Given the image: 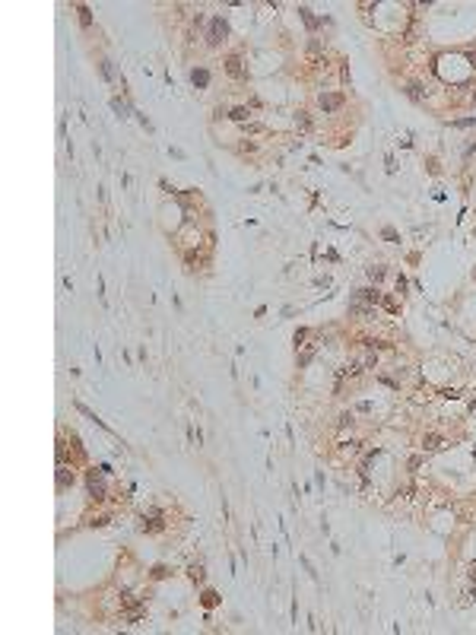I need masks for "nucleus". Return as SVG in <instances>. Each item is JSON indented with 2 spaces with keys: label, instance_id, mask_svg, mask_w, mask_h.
<instances>
[{
  "label": "nucleus",
  "instance_id": "1",
  "mask_svg": "<svg viewBox=\"0 0 476 635\" xmlns=\"http://www.w3.org/2000/svg\"><path fill=\"white\" fill-rule=\"evenodd\" d=\"M226 32H229V26H226V19H219V16H216V19H213V23H210V42H213V45H216V42H219V38H226Z\"/></svg>",
  "mask_w": 476,
  "mask_h": 635
},
{
  "label": "nucleus",
  "instance_id": "2",
  "mask_svg": "<svg viewBox=\"0 0 476 635\" xmlns=\"http://www.w3.org/2000/svg\"><path fill=\"white\" fill-rule=\"evenodd\" d=\"M89 496H92L96 502H102V499H105V483L96 477V470L89 473Z\"/></svg>",
  "mask_w": 476,
  "mask_h": 635
},
{
  "label": "nucleus",
  "instance_id": "3",
  "mask_svg": "<svg viewBox=\"0 0 476 635\" xmlns=\"http://www.w3.org/2000/svg\"><path fill=\"white\" fill-rule=\"evenodd\" d=\"M340 105H343V96H337V93H324L321 96V108H324V112H337Z\"/></svg>",
  "mask_w": 476,
  "mask_h": 635
},
{
  "label": "nucleus",
  "instance_id": "4",
  "mask_svg": "<svg viewBox=\"0 0 476 635\" xmlns=\"http://www.w3.org/2000/svg\"><path fill=\"white\" fill-rule=\"evenodd\" d=\"M73 486V473L67 470V464H57V489H67Z\"/></svg>",
  "mask_w": 476,
  "mask_h": 635
},
{
  "label": "nucleus",
  "instance_id": "5",
  "mask_svg": "<svg viewBox=\"0 0 476 635\" xmlns=\"http://www.w3.org/2000/svg\"><path fill=\"white\" fill-rule=\"evenodd\" d=\"M226 70H229V76H235V79H241V76H245V67H241V57H235V54H232V57L226 60Z\"/></svg>",
  "mask_w": 476,
  "mask_h": 635
},
{
  "label": "nucleus",
  "instance_id": "6",
  "mask_svg": "<svg viewBox=\"0 0 476 635\" xmlns=\"http://www.w3.org/2000/svg\"><path fill=\"white\" fill-rule=\"evenodd\" d=\"M315 349H318L315 343H308L305 349H302V356H299V369H305V366H308V362H311V356H315Z\"/></svg>",
  "mask_w": 476,
  "mask_h": 635
},
{
  "label": "nucleus",
  "instance_id": "7",
  "mask_svg": "<svg viewBox=\"0 0 476 635\" xmlns=\"http://www.w3.org/2000/svg\"><path fill=\"white\" fill-rule=\"evenodd\" d=\"M191 79H194V86H207L210 83V73H207V70H194Z\"/></svg>",
  "mask_w": 476,
  "mask_h": 635
},
{
  "label": "nucleus",
  "instance_id": "8",
  "mask_svg": "<svg viewBox=\"0 0 476 635\" xmlns=\"http://www.w3.org/2000/svg\"><path fill=\"white\" fill-rule=\"evenodd\" d=\"M187 575L194 578V581H204V566H200V562H194V566L187 569Z\"/></svg>",
  "mask_w": 476,
  "mask_h": 635
},
{
  "label": "nucleus",
  "instance_id": "9",
  "mask_svg": "<svg viewBox=\"0 0 476 635\" xmlns=\"http://www.w3.org/2000/svg\"><path fill=\"white\" fill-rule=\"evenodd\" d=\"M359 296L365 299V302H381V292H378V289H362Z\"/></svg>",
  "mask_w": 476,
  "mask_h": 635
},
{
  "label": "nucleus",
  "instance_id": "10",
  "mask_svg": "<svg viewBox=\"0 0 476 635\" xmlns=\"http://www.w3.org/2000/svg\"><path fill=\"white\" fill-rule=\"evenodd\" d=\"M76 13H79V23H83L86 29H89V26H92V16H89V7H79V10H76Z\"/></svg>",
  "mask_w": 476,
  "mask_h": 635
},
{
  "label": "nucleus",
  "instance_id": "11",
  "mask_svg": "<svg viewBox=\"0 0 476 635\" xmlns=\"http://www.w3.org/2000/svg\"><path fill=\"white\" fill-rule=\"evenodd\" d=\"M425 448H429V451L441 448V438H438V435H429V438H425Z\"/></svg>",
  "mask_w": 476,
  "mask_h": 635
},
{
  "label": "nucleus",
  "instance_id": "12",
  "mask_svg": "<svg viewBox=\"0 0 476 635\" xmlns=\"http://www.w3.org/2000/svg\"><path fill=\"white\" fill-rule=\"evenodd\" d=\"M111 108H115V112H118L121 118H127V105H121L118 99H111Z\"/></svg>",
  "mask_w": 476,
  "mask_h": 635
},
{
  "label": "nucleus",
  "instance_id": "13",
  "mask_svg": "<svg viewBox=\"0 0 476 635\" xmlns=\"http://www.w3.org/2000/svg\"><path fill=\"white\" fill-rule=\"evenodd\" d=\"M368 277L374 280V283H378V280L384 277V267H368Z\"/></svg>",
  "mask_w": 476,
  "mask_h": 635
},
{
  "label": "nucleus",
  "instance_id": "14",
  "mask_svg": "<svg viewBox=\"0 0 476 635\" xmlns=\"http://www.w3.org/2000/svg\"><path fill=\"white\" fill-rule=\"evenodd\" d=\"M232 118H235V121H245V118H248V108H235V112H232Z\"/></svg>",
  "mask_w": 476,
  "mask_h": 635
},
{
  "label": "nucleus",
  "instance_id": "15",
  "mask_svg": "<svg viewBox=\"0 0 476 635\" xmlns=\"http://www.w3.org/2000/svg\"><path fill=\"white\" fill-rule=\"evenodd\" d=\"M296 124H299L302 130H308V118H305V115H299V118H296Z\"/></svg>",
  "mask_w": 476,
  "mask_h": 635
},
{
  "label": "nucleus",
  "instance_id": "16",
  "mask_svg": "<svg viewBox=\"0 0 476 635\" xmlns=\"http://www.w3.org/2000/svg\"><path fill=\"white\" fill-rule=\"evenodd\" d=\"M153 575H156V578H165L168 572H165V566H156V569H153Z\"/></svg>",
  "mask_w": 476,
  "mask_h": 635
}]
</instances>
